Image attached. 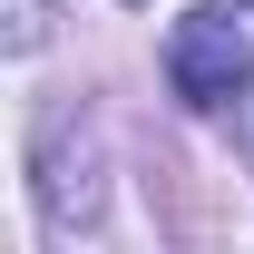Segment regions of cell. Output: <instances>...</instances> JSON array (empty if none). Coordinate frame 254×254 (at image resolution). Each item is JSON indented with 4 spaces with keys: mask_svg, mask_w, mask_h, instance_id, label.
Instances as JSON below:
<instances>
[{
    "mask_svg": "<svg viewBox=\"0 0 254 254\" xmlns=\"http://www.w3.org/2000/svg\"><path fill=\"white\" fill-rule=\"evenodd\" d=\"M235 137H245V157H254V88H245V108H235Z\"/></svg>",
    "mask_w": 254,
    "mask_h": 254,
    "instance_id": "cell-2",
    "label": "cell"
},
{
    "mask_svg": "<svg viewBox=\"0 0 254 254\" xmlns=\"http://www.w3.org/2000/svg\"><path fill=\"white\" fill-rule=\"evenodd\" d=\"M245 78H254V0L186 10L176 39H166V88L186 108H225V98H245Z\"/></svg>",
    "mask_w": 254,
    "mask_h": 254,
    "instance_id": "cell-1",
    "label": "cell"
}]
</instances>
